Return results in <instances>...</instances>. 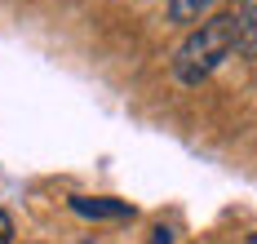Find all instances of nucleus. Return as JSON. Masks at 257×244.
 <instances>
[{"label":"nucleus","instance_id":"6","mask_svg":"<svg viewBox=\"0 0 257 244\" xmlns=\"http://www.w3.org/2000/svg\"><path fill=\"white\" fill-rule=\"evenodd\" d=\"M151 244H173V231H169V226H155V231H151Z\"/></svg>","mask_w":257,"mask_h":244},{"label":"nucleus","instance_id":"5","mask_svg":"<svg viewBox=\"0 0 257 244\" xmlns=\"http://www.w3.org/2000/svg\"><path fill=\"white\" fill-rule=\"evenodd\" d=\"M0 244H14V217L0 209Z\"/></svg>","mask_w":257,"mask_h":244},{"label":"nucleus","instance_id":"3","mask_svg":"<svg viewBox=\"0 0 257 244\" xmlns=\"http://www.w3.org/2000/svg\"><path fill=\"white\" fill-rule=\"evenodd\" d=\"M213 14H217V0H169V23H182V27H200Z\"/></svg>","mask_w":257,"mask_h":244},{"label":"nucleus","instance_id":"4","mask_svg":"<svg viewBox=\"0 0 257 244\" xmlns=\"http://www.w3.org/2000/svg\"><path fill=\"white\" fill-rule=\"evenodd\" d=\"M235 18H239V54L257 58V0H239Z\"/></svg>","mask_w":257,"mask_h":244},{"label":"nucleus","instance_id":"1","mask_svg":"<svg viewBox=\"0 0 257 244\" xmlns=\"http://www.w3.org/2000/svg\"><path fill=\"white\" fill-rule=\"evenodd\" d=\"M235 54H239V18L235 14H213L200 27L186 31V40L173 49V80L195 89Z\"/></svg>","mask_w":257,"mask_h":244},{"label":"nucleus","instance_id":"2","mask_svg":"<svg viewBox=\"0 0 257 244\" xmlns=\"http://www.w3.org/2000/svg\"><path fill=\"white\" fill-rule=\"evenodd\" d=\"M71 209L80 217H133V209L124 200H106V195H76Z\"/></svg>","mask_w":257,"mask_h":244},{"label":"nucleus","instance_id":"7","mask_svg":"<svg viewBox=\"0 0 257 244\" xmlns=\"http://www.w3.org/2000/svg\"><path fill=\"white\" fill-rule=\"evenodd\" d=\"M248 244H257V231H253V235H248Z\"/></svg>","mask_w":257,"mask_h":244}]
</instances>
